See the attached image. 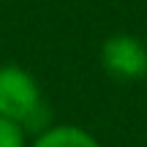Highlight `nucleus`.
<instances>
[{
    "label": "nucleus",
    "mask_w": 147,
    "mask_h": 147,
    "mask_svg": "<svg viewBox=\"0 0 147 147\" xmlns=\"http://www.w3.org/2000/svg\"><path fill=\"white\" fill-rule=\"evenodd\" d=\"M30 147H101V142L79 125H49L33 136Z\"/></svg>",
    "instance_id": "7ed1b4c3"
},
{
    "label": "nucleus",
    "mask_w": 147,
    "mask_h": 147,
    "mask_svg": "<svg viewBox=\"0 0 147 147\" xmlns=\"http://www.w3.org/2000/svg\"><path fill=\"white\" fill-rule=\"evenodd\" d=\"M0 147H27V131L0 115Z\"/></svg>",
    "instance_id": "20e7f679"
},
{
    "label": "nucleus",
    "mask_w": 147,
    "mask_h": 147,
    "mask_svg": "<svg viewBox=\"0 0 147 147\" xmlns=\"http://www.w3.org/2000/svg\"><path fill=\"white\" fill-rule=\"evenodd\" d=\"M0 115L19 123L33 136L52 125L41 84L27 68L16 63H0Z\"/></svg>",
    "instance_id": "f257e3e1"
},
{
    "label": "nucleus",
    "mask_w": 147,
    "mask_h": 147,
    "mask_svg": "<svg viewBox=\"0 0 147 147\" xmlns=\"http://www.w3.org/2000/svg\"><path fill=\"white\" fill-rule=\"evenodd\" d=\"M101 65L112 79L136 82L147 76V47L128 33L109 36L101 47Z\"/></svg>",
    "instance_id": "f03ea898"
}]
</instances>
